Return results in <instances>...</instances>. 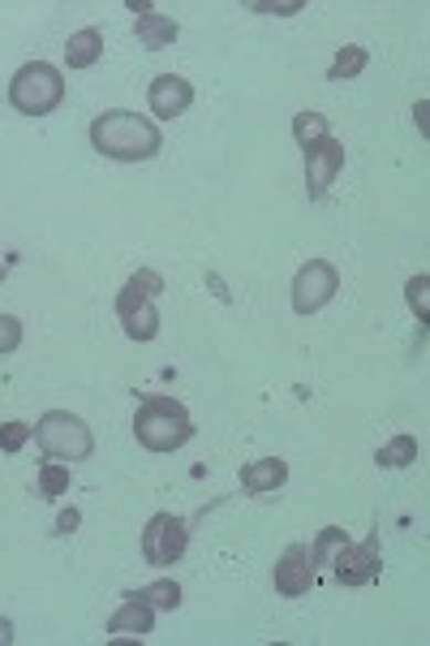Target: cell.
<instances>
[{
    "mask_svg": "<svg viewBox=\"0 0 430 646\" xmlns=\"http://www.w3.org/2000/svg\"><path fill=\"white\" fill-rule=\"evenodd\" d=\"M91 147L117 164H143L159 156L164 134L151 117H138L129 108H108L91 122Z\"/></svg>",
    "mask_w": 430,
    "mask_h": 646,
    "instance_id": "obj_1",
    "label": "cell"
},
{
    "mask_svg": "<svg viewBox=\"0 0 430 646\" xmlns=\"http://www.w3.org/2000/svg\"><path fill=\"white\" fill-rule=\"evenodd\" d=\"M134 436L147 452H177L195 440V418L177 397H147L134 414Z\"/></svg>",
    "mask_w": 430,
    "mask_h": 646,
    "instance_id": "obj_2",
    "label": "cell"
},
{
    "mask_svg": "<svg viewBox=\"0 0 430 646\" xmlns=\"http://www.w3.org/2000/svg\"><path fill=\"white\" fill-rule=\"evenodd\" d=\"M159 293H164V277L151 272V268H138L117 293V315L125 323V336L129 341H156L159 336V311H156Z\"/></svg>",
    "mask_w": 430,
    "mask_h": 646,
    "instance_id": "obj_3",
    "label": "cell"
},
{
    "mask_svg": "<svg viewBox=\"0 0 430 646\" xmlns=\"http://www.w3.org/2000/svg\"><path fill=\"white\" fill-rule=\"evenodd\" d=\"M61 100H65V79H61V70L48 65V61L22 65V70L13 74V82H9V104H13L22 117H48V113L61 108Z\"/></svg>",
    "mask_w": 430,
    "mask_h": 646,
    "instance_id": "obj_4",
    "label": "cell"
},
{
    "mask_svg": "<svg viewBox=\"0 0 430 646\" xmlns=\"http://www.w3.org/2000/svg\"><path fill=\"white\" fill-rule=\"evenodd\" d=\"M35 440L48 457H56V461H91V452H95V436H91V427L82 423L78 414H70V409H48L40 423H35Z\"/></svg>",
    "mask_w": 430,
    "mask_h": 646,
    "instance_id": "obj_5",
    "label": "cell"
},
{
    "mask_svg": "<svg viewBox=\"0 0 430 646\" xmlns=\"http://www.w3.org/2000/svg\"><path fill=\"white\" fill-rule=\"evenodd\" d=\"M186 548H190V522L177 518V513H156L147 522V530H143V556H147V565L156 569L177 565L186 556Z\"/></svg>",
    "mask_w": 430,
    "mask_h": 646,
    "instance_id": "obj_6",
    "label": "cell"
},
{
    "mask_svg": "<svg viewBox=\"0 0 430 646\" xmlns=\"http://www.w3.org/2000/svg\"><path fill=\"white\" fill-rule=\"evenodd\" d=\"M336 289H340V272H336L327 259L302 263L297 277H293V311H297V315L323 311V306L336 298Z\"/></svg>",
    "mask_w": 430,
    "mask_h": 646,
    "instance_id": "obj_7",
    "label": "cell"
},
{
    "mask_svg": "<svg viewBox=\"0 0 430 646\" xmlns=\"http://www.w3.org/2000/svg\"><path fill=\"white\" fill-rule=\"evenodd\" d=\"M327 565L336 573V582H345V586H366V582H375L379 569H384L379 534H370V539H361V543H340L336 556H332Z\"/></svg>",
    "mask_w": 430,
    "mask_h": 646,
    "instance_id": "obj_8",
    "label": "cell"
},
{
    "mask_svg": "<svg viewBox=\"0 0 430 646\" xmlns=\"http://www.w3.org/2000/svg\"><path fill=\"white\" fill-rule=\"evenodd\" d=\"M306 152V195L314 202L327 199V190H332V181L340 177V168H345V143L340 138H318L311 147H302Z\"/></svg>",
    "mask_w": 430,
    "mask_h": 646,
    "instance_id": "obj_9",
    "label": "cell"
},
{
    "mask_svg": "<svg viewBox=\"0 0 430 646\" xmlns=\"http://www.w3.org/2000/svg\"><path fill=\"white\" fill-rule=\"evenodd\" d=\"M314 577H318V573H314V565H311V548H306V543H289L284 556L275 561V573H272L275 591H280L284 600H302L314 586Z\"/></svg>",
    "mask_w": 430,
    "mask_h": 646,
    "instance_id": "obj_10",
    "label": "cell"
},
{
    "mask_svg": "<svg viewBox=\"0 0 430 646\" xmlns=\"http://www.w3.org/2000/svg\"><path fill=\"white\" fill-rule=\"evenodd\" d=\"M147 104H151V113L164 117V122L186 117L190 104H195V82H186L181 74H159L151 82V91H147Z\"/></svg>",
    "mask_w": 430,
    "mask_h": 646,
    "instance_id": "obj_11",
    "label": "cell"
},
{
    "mask_svg": "<svg viewBox=\"0 0 430 646\" xmlns=\"http://www.w3.org/2000/svg\"><path fill=\"white\" fill-rule=\"evenodd\" d=\"M151 625H156V607L147 604L138 591H129L125 604L108 616V634H117V638H147Z\"/></svg>",
    "mask_w": 430,
    "mask_h": 646,
    "instance_id": "obj_12",
    "label": "cell"
},
{
    "mask_svg": "<svg viewBox=\"0 0 430 646\" xmlns=\"http://www.w3.org/2000/svg\"><path fill=\"white\" fill-rule=\"evenodd\" d=\"M284 483H289V466L280 457H259V461L241 466V487L254 491V496H268V491H275V487Z\"/></svg>",
    "mask_w": 430,
    "mask_h": 646,
    "instance_id": "obj_13",
    "label": "cell"
},
{
    "mask_svg": "<svg viewBox=\"0 0 430 646\" xmlns=\"http://www.w3.org/2000/svg\"><path fill=\"white\" fill-rule=\"evenodd\" d=\"M134 35L143 40L147 52H164V48H172L177 35H181V27L172 22V18H164V13H138V22H134Z\"/></svg>",
    "mask_w": 430,
    "mask_h": 646,
    "instance_id": "obj_14",
    "label": "cell"
},
{
    "mask_svg": "<svg viewBox=\"0 0 430 646\" xmlns=\"http://www.w3.org/2000/svg\"><path fill=\"white\" fill-rule=\"evenodd\" d=\"M99 56H104V31H95V27H82L65 43V65L70 70H91V65H99Z\"/></svg>",
    "mask_w": 430,
    "mask_h": 646,
    "instance_id": "obj_15",
    "label": "cell"
},
{
    "mask_svg": "<svg viewBox=\"0 0 430 646\" xmlns=\"http://www.w3.org/2000/svg\"><path fill=\"white\" fill-rule=\"evenodd\" d=\"M366 61H370V52L361 48V43H345L336 56H332V65H327V82H349L357 79L361 70H366Z\"/></svg>",
    "mask_w": 430,
    "mask_h": 646,
    "instance_id": "obj_16",
    "label": "cell"
},
{
    "mask_svg": "<svg viewBox=\"0 0 430 646\" xmlns=\"http://www.w3.org/2000/svg\"><path fill=\"white\" fill-rule=\"evenodd\" d=\"M384 470H405V466H413L418 461V440L413 436H391L388 445L379 448V457H375Z\"/></svg>",
    "mask_w": 430,
    "mask_h": 646,
    "instance_id": "obj_17",
    "label": "cell"
},
{
    "mask_svg": "<svg viewBox=\"0 0 430 646\" xmlns=\"http://www.w3.org/2000/svg\"><path fill=\"white\" fill-rule=\"evenodd\" d=\"M340 543H349V534H345L340 525H323V530H318V539L311 543V565H314V573L327 565L332 556H336V548H340Z\"/></svg>",
    "mask_w": 430,
    "mask_h": 646,
    "instance_id": "obj_18",
    "label": "cell"
},
{
    "mask_svg": "<svg viewBox=\"0 0 430 646\" xmlns=\"http://www.w3.org/2000/svg\"><path fill=\"white\" fill-rule=\"evenodd\" d=\"M70 491V466L65 461H43L40 466V496L43 500H61Z\"/></svg>",
    "mask_w": 430,
    "mask_h": 646,
    "instance_id": "obj_19",
    "label": "cell"
},
{
    "mask_svg": "<svg viewBox=\"0 0 430 646\" xmlns=\"http://www.w3.org/2000/svg\"><path fill=\"white\" fill-rule=\"evenodd\" d=\"M138 595L156 607V612H177V607H181V586H177L172 577H159V582H151V586H143Z\"/></svg>",
    "mask_w": 430,
    "mask_h": 646,
    "instance_id": "obj_20",
    "label": "cell"
},
{
    "mask_svg": "<svg viewBox=\"0 0 430 646\" xmlns=\"http://www.w3.org/2000/svg\"><path fill=\"white\" fill-rule=\"evenodd\" d=\"M327 134H332V125H327L323 113H311V108H306V113H297V117H293V138H297L302 147H311V143L327 138Z\"/></svg>",
    "mask_w": 430,
    "mask_h": 646,
    "instance_id": "obj_21",
    "label": "cell"
},
{
    "mask_svg": "<svg viewBox=\"0 0 430 646\" xmlns=\"http://www.w3.org/2000/svg\"><path fill=\"white\" fill-rule=\"evenodd\" d=\"M405 298H409V306L418 311V323L430 320V277H413V281L405 284Z\"/></svg>",
    "mask_w": 430,
    "mask_h": 646,
    "instance_id": "obj_22",
    "label": "cell"
},
{
    "mask_svg": "<svg viewBox=\"0 0 430 646\" xmlns=\"http://www.w3.org/2000/svg\"><path fill=\"white\" fill-rule=\"evenodd\" d=\"M35 436V427H27V423H4L0 427V452H22V445Z\"/></svg>",
    "mask_w": 430,
    "mask_h": 646,
    "instance_id": "obj_23",
    "label": "cell"
},
{
    "mask_svg": "<svg viewBox=\"0 0 430 646\" xmlns=\"http://www.w3.org/2000/svg\"><path fill=\"white\" fill-rule=\"evenodd\" d=\"M22 345V323L13 315H0V354H13Z\"/></svg>",
    "mask_w": 430,
    "mask_h": 646,
    "instance_id": "obj_24",
    "label": "cell"
},
{
    "mask_svg": "<svg viewBox=\"0 0 430 646\" xmlns=\"http://www.w3.org/2000/svg\"><path fill=\"white\" fill-rule=\"evenodd\" d=\"M254 13H275V18H289V13H302V0H284V4H250Z\"/></svg>",
    "mask_w": 430,
    "mask_h": 646,
    "instance_id": "obj_25",
    "label": "cell"
},
{
    "mask_svg": "<svg viewBox=\"0 0 430 646\" xmlns=\"http://www.w3.org/2000/svg\"><path fill=\"white\" fill-rule=\"evenodd\" d=\"M78 525H82L78 509H61V518H56V534H74Z\"/></svg>",
    "mask_w": 430,
    "mask_h": 646,
    "instance_id": "obj_26",
    "label": "cell"
},
{
    "mask_svg": "<svg viewBox=\"0 0 430 646\" xmlns=\"http://www.w3.org/2000/svg\"><path fill=\"white\" fill-rule=\"evenodd\" d=\"M9 643H13V625L0 616V646H9Z\"/></svg>",
    "mask_w": 430,
    "mask_h": 646,
    "instance_id": "obj_27",
    "label": "cell"
},
{
    "mask_svg": "<svg viewBox=\"0 0 430 646\" xmlns=\"http://www.w3.org/2000/svg\"><path fill=\"white\" fill-rule=\"evenodd\" d=\"M0 281H4V268H0Z\"/></svg>",
    "mask_w": 430,
    "mask_h": 646,
    "instance_id": "obj_28",
    "label": "cell"
}]
</instances>
